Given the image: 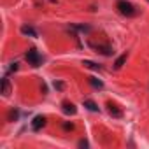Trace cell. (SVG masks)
Masks as SVG:
<instances>
[{
	"label": "cell",
	"mask_w": 149,
	"mask_h": 149,
	"mask_svg": "<svg viewBox=\"0 0 149 149\" xmlns=\"http://www.w3.org/2000/svg\"><path fill=\"white\" fill-rule=\"evenodd\" d=\"M116 7H118V11H119L123 16H126V18H133V16L139 14V9H137L135 6H132L130 2H126V0H118V2H116Z\"/></svg>",
	"instance_id": "6da1fadb"
},
{
	"label": "cell",
	"mask_w": 149,
	"mask_h": 149,
	"mask_svg": "<svg viewBox=\"0 0 149 149\" xmlns=\"http://www.w3.org/2000/svg\"><path fill=\"white\" fill-rule=\"evenodd\" d=\"M25 58H26V61H28L32 67H39V65L42 63V56L39 54L37 49H28L26 54H25Z\"/></svg>",
	"instance_id": "7a4b0ae2"
},
{
	"label": "cell",
	"mask_w": 149,
	"mask_h": 149,
	"mask_svg": "<svg viewBox=\"0 0 149 149\" xmlns=\"http://www.w3.org/2000/svg\"><path fill=\"white\" fill-rule=\"evenodd\" d=\"M91 47L93 49H97V53H100V54H105V56H111L114 51H112V47L109 46V44H91Z\"/></svg>",
	"instance_id": "3957f363"
},
{
	"label": "cell",
	"mask_w": 149,
	"mask_h": 149,
	"mask_svg": "<svg viewBox=\"0 0 149 149\" xmlns=\"http://www.w3.org/2000/svg\"><path fill=\"white\" fill-rule=\"evenodd\" d=\"M44 125H46V118H44V116H35L33 121H32V130L37 132V130H40Z\"/></svg>",
	"instance_id": "277c9868"
},
{
	"label": "cell",
	"mask_w": 149,
	"mask_h": 149,
	"mask_svg": "<svg viewBox=\"0 0 149 149\" xmlns=\"http://www.w3.org/2000/svg\"><path fill=\"white\" fill-rule=\"evenodd\" d=\"M2 95H4V97H9V95H11V83H9L7 77L2 79Z\"/></svg>",
	"instance_id": "5b68a950"
},
{
	"label": "cell",
	"mask_w": 149,
	"mask_h": 149,
	"mask_svg": "<svg viewBox=\"0 0 149 149\" xmlns=\"http://www.w3.org/2000/svg\"><path fill=\"white\" fill-rule=\"evenodd\" d=\"M107 107H109L107 111H109V114H111L112 118H121V116H123V111H121V109H118L116 105H112V104H109Z\"/></svg>",
	"instance_id": "8992f818"
},
{
	"label": "cell",
	"mask_w": 149,
	"mask_h": 149,
	"mask_svg": "<svg viewBox=\"0 0 149 149\" xmlns=\"http://www.w3.org/2000/svg\"><path fill=\"white\" fill-rule=\"evenodd\" d=\"M63 112L65 114H76L77 109H76V105H74L72 102H63Z\"/></svg>",
	"instance_id": "52a82bcc"
},
{
	"label": "cell",
	"mask_w": 149,
	"mask_h": 149,
	"mask_svg": "<svg viewBox=\"0 0 149 149\" xmlns=\"http://www.w3.org/2000/svg\"><path fill=\"white\" fill-rule=\"evenodd\" d=\"M88 81H90V84H91L95 90H102V88H104V83H102L100 79H97V77H90Z\"/></svg>",
	"instance_id": "ba28073f"
},
{
	"label": "cell",
	"mask_w": 149,
	"mask_h": 149,
	"mask_svg": "<svg viewBox=\"0 0 149 149\" xmlns=\"http://www.w3.org/2000/svg\"><path fill=\"white\" fill-rule=\"evenodd\" d=\"M83 105H84L86 109L93 111V112H97V111H98V105H97V104H95L93 100H84V102H83Z\"/></svg>",
	"instance_id": "9c48e42d"
},
{
	"label": "cell",
	"mask_w": 149,
	"mask_h": 149,
	"mask_svg": "<svg viewBox=\"0 0 149 149\" xmlns=\"http://www.w3.org/2000/svg\"><path fill=\"white\" fill-rule=\"evenodd\" d=\"M21 33L30 35V37H37V32H35L32 26H21Z\"/></svg>",
	"instance_id": "30bf717a"
},
{
	"label": "cell",
	"mask_w": 149,
	"mask_h": 149,
	"mask_svg": "<svg viewBox=\"0 0 149 149\" xmlns=\"http://www.w3.org/2000/svg\"><path fill=\"white\" fill-rule=\"evenodd\" d=\"M125 61H126V54H121V56L114 61V68H116V70H119V68L125 65Z\"/></svg>",
	"instance_id": "8fae6325"
},
{
	"label": "cell",
	"mask_w": 149,
	"mask_h": 149,
	"mask_svg": "<svg viewBox=\"0 0 149 149\" xmlns=\"http://www.w3.org/2000/svg\"><path fill=\"white\" fill-rule=\"evenodd\" d=\"M83 65H86V67H90V68H93V70H102L100 65H97V63H93V61H88V60H84Z\"/></svg>",
	"instance_id": "7c38bea8"
},
{
	"label": "cell",
	"mask_w": 149,
	"mask_h": 149,
	"mask_svg": "<svg viewBox=\"0 0 149 149\" xmlns=\"http://www.w3.org/2000/svg\"><path fill=\"white\" fill-rule=\"evenodd\" d=\"M54 88H56V90H63V88H65V84H63V83H60V81H54Z\"/></svg>",
	"instance_id": "4fadbf2b"
},
{
	"label": "cell",
	"mask_w": 149,
	"mask_h": 149,
	"mask_svg": "<svg viewBox=\"0 0 149 149\" xmlns=\"http://www.w3.org/2000/svg\"><path fill=\"white\" fill-rule=\"evenodd\" d=\"M16 118H18V112H16V111H11V112H9V119L13 121V119H16Z\"/></svg>",
	"instance_id": "5bb4252c"
},
{
	"label": "cell",
	"mask_w": 149,
	"mask_h": 149,
	"mask_svg": "<svg viewBox=\"0 0 149 149\" xmlns=\"http://www.w3.org/2000/svg\"><path fill=\"white\" fill-rule=\"evenodd\" d=\"M63 130H74V125L72 123H63Z\"/></svg>",
	"instance_id": "9a60e30c"
},
{
	"label": "cell",
	"mask_w": 149,
	"mask_h": 149,
	"mask_svg": "<svg viewBox=\"0 0 149 149\" xmlns=\"http://www.w3.org/2000/svg\"><path fill=\"white\" fill-rule=\"evenodd\" d=\"M18 70V63H11V67H9V72H16Z\"/></svg>",
	"instance_id": "2e32d148"
},
{
	"label": "cell",
	"mask_w": 149,
	"mask_h": 149,
	"mask_svg": "<svg viewBox=\"0 0 149 149\" xmlns=\"http://www.w3.org/2000/svg\"><path fill=\"white\" fill-rule=\"evenodd\" d=\"M79 147H88V142L86 140H79Z\"/></svg>",
	"instance_id": "e0dca14e"
}]
</instances>
